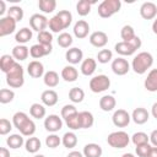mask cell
I'll list each match as a JSON object with an SVG mask.
<instances>
[{"label": "cell", "mask_w": 157, "mask_h": 157, "mask_svg": "<svg viewBox=\"0 0 157 157\" xmlns=\"http://www.w3.org/2000/svg\"><path fill=\"white\" fill-rule=\"evenodd\" d=\"M12 124L20 131V134L23 135V136L31 137L36 132L34 121L25 112H16L12 117Z\"/></svg>", "instance_id": "1"}, {"label": "cell", "mask_w": 157, "mask_h": 157, "mask_svg": "<svg viewBox=\"0 0 157 157\" xmlns=\"http://www.w3.org/2000/svg\"><path fill=\"white\" fill-rule=\"evenodd\" d=\"M72 22V13L69 10H60L56 15H54L48 23L49 29L53 33H59L63 29H66Z\"/></svg>", "instance_id": "2"}, {"label": "cell", "mask_w": 157, "mask_h": 157, "mask_svg": "<svg viewBox=\"0 0 157 157\" xmlns=\"http://www.w3.org/2000/svg\"><path fill=\"white\" fill-rule=\"evenodd\" d=\"M153 64V56L148 52H141L134 56L131 61V69L137 75H144Z\"/></svg>", "instance_id": "3"}, {"label": "cell", "mask_w": 157, "mask_h": 157, "mask_svg": "<svg viewBox=\"0 0 157 157\" xmlns=\"http://www.w3.org/2000/svg\"><path fill=\"white\" fill-rule=\"evenodd\" d=\"M5 75H6V83L11 88H20V87L23 86V83H25V71H23V67L18 63H16L15 66Z\"/></svg>", "instance_id": "4"}, {"label": "cell", "mask_w": 157, "mask_h": 157, "mask_svg": "<svg viewBox=\"0 0 157 157\" xmlns=\"http://www.w3.org/2000/svg\"><path fill=\"white\" fill-rule=\"evenodd\" d=\"M121 7V1L120 0H103L98 5V15L102 18H108L115 15L117 12L120 11Z\"/></svg>", "instance_id": "5"}, {"label": "cell", "mask_w": 157, "mask_h": 157, "mask_svg": "<svg viewBox=\"0 0 157 157\" xmlns=\"http://www.w3.org/2000/svg\"><path fill=\"white\" fill-rule=\"evenodd\" d=\"M107 142L110 147L113 148H124L129 145L130 142V136L128 135V132L119 130V131H113L108 135L107 137Z\"/></svg>", "instance_id": "6"}, {"label": "cell", "mask_w": 157, "mask_h": 157, "mask_svg": "<svg viewBox=\"0 0 157 157\" xmlns=\"http://www.w3.org/2000/svg\"><path fill=\"white\" fill-rule=\"evenodd\" d=\"M110 87V78L107 75H96L90 80V90L93 93H101Z\"/></svg>", "instance_id": "7"}, {"label": "cell", "mask_w": 157, "mask_h": 157, "mask_svg": "<svg viewBox=\"0 0 157 157\" xmlns=\"http://www.w3.org/2000/svg\"><path fill=\"white\" fill-rule=\"evenodd\" d=\"M48 23H49V20L42 13H33L29 17L31 29L32 31H37L38 33L45 31V28L48 27Z\"/></svg>", "instance_id": "8"}, {"label": "cell", "mask_w": 157, "mask_h": 157, "mask_svg": "<svg viewBox=\"0 0 157 157\" xmlns=\"http://www.w3.org/2000/svg\"><path fill=\"white\" fill-rule=\"evenodd\" d=\"M44 128L47 131L55 134L56 131L61 130V128H63V118H60L56 114H49L44 119Z\"/></svg>", "instance_id": "9"}, {"label": "cell", "mask_w": 157, "mask_h": 157, "mask_svg": "<svg viewBox=\"0 0 157 157\" xmlns=\"http://www.w3.org/2000/svg\"><path fill=\"white\" fill-rule=\"evenodd\" d=\"M130 120H131V115L125 109H117L113 113V117H112V121H113V124L117 128H125V126H128Z\"/></svg>", "instance_id": "10"}, {"label": "cell", "mask_w": 157, "mask_h": 157, "mask_svg": "<svg viewBox=\"0 0 157 157\" xmlns=\"http://www.w3.org/2000/svg\"><path fill=\"white\" fill-rule=\"evenodd\" d=\"M112 71L115 74V75H118V76H124V75H126L128 72H129V70H130V64H129V61L126 60V59H124L123 56H119V58H117V59H114L113 61H112Z\"/></svg>", "instance_id": "11"}, {"label": "cell", "mask_w": 157, "mask_h": 157, "mask_svg": "<svg viewBox=\"0 0 157 157\" xmlns=\"http://www.w3.org/2000/svg\"><path fill=\"white\" fill-rule=\"evenodd\" d=\"M16 25L17 22L10 16L1 17L0 18V37H5V36L13 33L16 29Z\"/></svg>", "instance_id": "12"}, {"label": "cell", "mask_w": 157, "mask_h": 157, "mask_svg": "<svg viewBox=\"0 0 157 157\" xmlns=\"http://www.w3.org/2000/svg\"><path fill=\"white\" fill-rule=\"evenodd\" d=\"M140 16L144 20H153L157 16V5L152 1H146L140 6Z\"/></svg>", "instance_id": "13"}, {"label": "cell", "mask_w": 157, "mask_h": 157, "mask_svg": "<svg viewBox=\"0 0 157 157\" xmlns=\"http://www.w3.org/2000/svg\"><path fill=\"white\" fill-rule=\"evenodd\" d=\"M53 50V45H43V44H33L29 48V55L33 59H40L45 55H49Z\"/></svg>", "instance_id": "14"}, {"label": "cell", "mask_w": 157, "mask_h": 157, "mask_svg": "<svg viewBox=\"0 0 157 157\" xmlns=\"http://www.w3.org/2000/svg\"><path fill=\"white\" fill-rule=\"evenodd\" d=\"M88 40H90V43L93 47H96V48H103L108 43V36L103 31H96V32H92L90 34Z\"/></svg>", "instance_id": "15"}, {"label": "cell", "mask_w": 157, "mask_h": 157, "mask_svg": "<svg viewBox=\"0 0 157 157\" xmlns=\"http://www.w3.org/2000/svg\"><path fill=\"white\" fill-rule=\"evenodd\" d=\"M65 59L66 61L70 64V65H76L78 63H82V59H83V52L80 49V48H76V47H72V48H69L65 53Z\"/></svg>", "instance_id": "16"}, {"label": "cell", "mask_w": 157, "mask_h": 157, "mask_svg": "<svg viewBox=\"0 0 157 157\" xmlns=\"http://www.w3.org/2000/svg\"><path fill=\"white\" fill-rule=\"evenodd\" d=\"M27 72L33 78H39L44 76V65L39 60H32L27 65Z\"/></svg>", "instance_id": "17"}, {"label": "cell", "mask_w": 157, "mask_h": 157, "mask_svg": "<svg viewBox=\"0 0 157 157\" xmlns=\"http://www.w3.org/2000/svg\"><path fill=\"white\" fill-rule=\"evenodd\" d=\"M131 119L134 120L135 124L137 125H142L145 123H147V120L150 119V113L147 112L146 108L144 107H137L132 110L131 113Z\"/></svg>", "instance_id": "18"}, {"label": "cell", "mask_w": 157, "mask_h": 157, "mask_svg": "<svg viewBox=\"0 0 157 157\" xmlns=\"http://www.w3.org/2000/svg\"><path fill=\"white\" fill-rule=\"evenodd\" d=\"M74 36L78 39H83L88 36L90 32V25L87 21L85 20H78L75 25H74Z\"/></svg>", "instance_id": "19"}, {"label": "cell", "mask_w": 157, "mask_h": 157, "mask_svg": "<svg viewBox=\"0 0 157 157\" xmlns=\"http://www.w3.org/2000/svg\"><path fill=\"white\" fill-rule=\"evenodd\" d=\"M114 49L121 56H130V55L135 54V52H136L135 47L130 42H123V40L121 42H118L114 45Z\"/></svg>", "instance_id": "20"}, {"label": "cell", "mask_w": 157, "mask_h": 157, "mask_svg": "<svg viewBox=\"0 0 157 157\" xmlns=\"http://www.w3.org/2000/svg\"><path fill=\"white\" fill-rule=\"evenodd\" d=\"M40 101H42V103H43L44 105H47V107H53V105H55V104L58 103L59 96H58V93H56L54 90H45V91H43L42 94H40Z\"/></svg>", "instance_id": "21"}, {"label": "cell", "mask_w": 157, "mask_h": 157, "mask_svg": "<svg viewBox=\"0 0 157 157\" xmlns=\"http://www.w3.org/2000/svg\"><path fill=\"white\" fill-rule=\"evenodd\" d=\"M144 86L148 92H157V69H151L144 81Z\"/></svg>", "instance_id": "22"}, {"label": "cell", "mask_w": 157, "mask_h": 157, "mask_svg": "<svg viewBox=\"0 0 157 157\" xmlns=\"http://www.w3.org/2000/svg\"><path fill=\"white\" fill-rule=\"evenodd\" d=\"M96 67H97V61H96V59H93V58H87V59L82 60L81 66H80V70H81V74H82V75H85V76H91V75L94 74Z\"/></svg>", "instance_id": "23"}, {"label": "cell", "mask_w": 157, "mask_h": 157, "mask_svg": "<svg viewBox=\"0 0 157 157\" xmlns=\"http://www.w3.org/2000/svg\"><path fill=\"white\" fill-rule=\"evenodd\" d=\"M32 36H33V32H32V29L31 28H28V27H22V28H20L17 32H16V34H15V40L17 42V44H26V43H28L31 39H32Z\"/></svg>", "instance_id": "24"}, {"label": "cell", "mask_w": 157, "mask_h": 157, "mask_svg": "<svg viewBox=\"0 0 157 157\" xmlns=\"http://www.w3.org/2000/svg\"><path fill=\"white\" fill-rule=\"evenodd\" d=\"M78 77V71L74 65H66L61 70V78L66 82H75Z\"/></svg>", "instance_id": "25"}, {"label": "cell", "mask_w": 157, "mask_h": 157, "mask_svg": "<svg viewBox=\"0 0 157 157\" xmlns=\"http://www.w3.org/2000/svg\"><path fill=\"white\" fill-rule=\"evenodd\" d=\"M98 104L103 112H112L117 105V101L112 94H104L103 97L99 98Z\"/></svg>", "instance_id": "26"}, {"label": "cell", "mask_w": 157, "mask_h": 157, "mask_svg": "<svg viewBox=\"0 0 157 157\" xmlns=\"http://www.w3.org/2000/svg\"><path fill=\"white\" fill-rule=\"evenodd\" d=\"M16 61H23L28 58L29 55V48H27L23 44H17L12 48V54H11Z\"/></svg>", "instance_id": "27"}, {"label": "cell", "mask_w": 157, "mask_h": 157, "mask_svg": "<svg viewBox=\"0 0 157 157\" xmlns=\"http://www.w3.org/2000/svg\"><path fill=\"white\" fill-rule=\"evenodd\" d=\"M82 153L85 157H101L103 153V150L98 144L91 142V144L85 145Z\"/></svg>", "instance_id": "28"}, {"label": "cell", "mask_w": 157, "mask_h": 157, "mask_svg": "<svg viewBox=\"0 0 157 157\" xmlns=\"http://www.w3.org/2000/svg\"><path fill=\"white\" fill-rule=\"evenodd\" d=\"M17 61L15 60V58L10 54H4L1 55L0 58V70L4 72V74H7L16 64Z\"/></svg>", "instance_id": "29"}, {"label": "cell", "mask_w": 157, "mask_h": 157, "mask_svg": "<svg viewBox=\"0 0 157 157\" xmlns=\"http://www.w3.org/2000/svg\"><path fill=\"white\" fill-rule=\"evenodd\" d=\"M43 82L49 88L56 87L59 85V74L56 71H53V70L47 71L44 74V76H43Z\"/></svg>", "instance_id": "30"}, {"label": "cell", "mask_w": 157, "mask_h": 157, "mask_svg": "<svg viewBox=\"0 0 157 157\" xmlns=\"http://www.w3.org/2000/svg\"><path fill=\"white\" fill-rule=\"evenodd\" d=\"M80 124H81V129H90V128H92L93 124H94L93 114L91 112H87V110L80 112Z\"/></svg>", "instance_id": "31"}, {"label": "cell", "mask_w": 157, "mask_h": 157, "mask_svg": "<svg viewBox=\"0 0 157 157\" xmlns=\"http://www.w3.org/2000/svg\"><path fill=\"white\" fill-rule=\"evenodd\" d=\"M25 142H26V141L23 140V135H21V134H12V135H10V136L6 139L7 146H9L10 148H13V150L22 147V146L25 145Z\"/></svg>", "instance_id": "32"}, {"label": "cell", "mask_w": 157, "mask_h": 157, "mask_svg": "<svg viewBox=\"0 0 157 157\" xmlns=\"http://www.w3.org/2000/svg\"><path fill=\"white\" fill-rule=\"evenodd\" d=\"M40 146H42V142H40V140H39L38 137H36V136L28 137V139L26 140V142H25L26 151L29 152V153H37V152L39 151Z\"/></svg>", "instance_id": "33"}, {"label": "cell", "mask_w": 157, "mask_h": 157, "mask_svg": "<svg viewBox=\"0 0 157 157\" xmlns=\"http://www.w3.org/2000/svg\"><path fill=\"white\" fill-rule=\"evenodd\" d=\"M61 144L66 148H74L77 145V136L74 131H67L61 137Z\"/></svg>", "instance_id": "34"}, {"label": "cell", "mask_w": 157, "mask_h": 157, "mask_svg": "<svg viewBox=\"0 0 157 157\" xmlns=\"http://www.w3.org/2000/svg\"><path fill=\"white\" fill-rule=\"evenodd\" d=\"M45 107L44 104H40V103H33L31 107H29V114L32 118L34 119H43L45 117Z\"/></svg>", "instance_id": "35"}, {"label": "cell", "mask_w": 157, "mask_h": 157, "mask_svg": "<svg viewBox=\"0 0 157 157\" xmlns=\"http://www.w3.org/2000/svg\"><path fill=\"white\" fill-rule=\"evenodd\" d=\"M94 4V1H88V0H80L76 4V11L80 16H87L91 12V6Z\"/></svg>", "instance_id": "36"}, {"label": "cell", "mask_w": 157, "mask_h": 157, "mask_svg": "<svg viewBox=\"0 0 157 157\" xmlns=\"http://www.w3.org/2000/svg\"><path fill=\"white\" fill-rule=\"evenodd\" d=\"M38 7L43 13H52L56 7V1L55 0H39Z\"/></svg>", "instance_id": "37"}, {"label": "cell", "mask_w": 157, "mask_h": 157, "mask_svg": "<svg viewBox=\"0 0 157 157\" xmlns=\"http://www.w3.org/2000/svg\"><path fill=\"white\" fill-rule=\"evenodd\" d=\"M69 98L72 103H81L85 98V92L80 87H72L69 91Z\"/></svg>", "instance_id": "38"}, {"label": "cell", "mask_w": 157, "mask_h": 157, "mask_svg": "<svg viewBox=\"0 0 157 157\" xmlns=\"http://www.w3.org/2000/svg\"><path fill=\"white\" fill-rule=\"evenodd\" d=\"M58 45L61 47V48H70L74 39H72V36L67 32H61L59 36H58Z\"/></svg>", "instance_id": "39"}, {"label": "cell", "mask_w": 157, "mask_h": 157, "mask_svg": "<svg viewBox=\"0 0 157 157\" xmlns=\"http://www.w3.org/2000/svg\"><path fill=\"white\" fill-rule=\"evenodd\" d=\"M131 141L135 146H140V145H145L148 144L150 141V135H147L144 131H137L131 136Z\"/></svg>", "instance_id": "40"}, {"label": "cell", "mask_w": 157, "mask_h": 157, "mask_svg": "<svg viewBox=\"0 0 157 157\" xmlns=\"http://www.w3.org/2000/svg\"><path fill=\"white\" fill-rule=\"evenodd\" d=\"M7 16H10L11 18H13L16 22H20V21H22V18L25 16L23 9L21 6H16V5L10 6V9L7 10Z\"/></svg>", "instance_id": "41"}, {"label": "cell", "mask_w": 157, "mask_h": 157, "mask_svg": "<svg viewBox=\"0 0 157 157\" xmlns=\"http://www.w3.org/2000/svg\"><path fill=\"white\" fill-rule=\"evenodd\" d=\"M120 37H121L123 42H130L131 39H134L136 37V34H135V29L132 28V26H130V25L123 26V28L120 31Z\"/></svg>", "instance_id": "42"}, {"label": "cell", "mask_w": 157, "mask_h": 157, "mask_svg": "<svg viewBox=\"0 0 157 157\" xmlns=\"http://www.w3.org/2000/svg\"><path fill=\"white\" fill-rule=\"evenodd\" d=\"M65 124H66L67 128L71 129L72 131L81 129V124H80V112H77V113H75L74 115L69 117V118L65 120Z\"/></svg>", "instance_id": "43"}, {"label": "cell", "mask_w": 157, "mask_h": 157, "mask_svg": "<svg viewBox=\"0 0 157 157\" xmlns=\"http://www.w3.org/2000/svg\"><path fill=\"white\" fill-rule=\"evenodd\" d=\"M15 98V92L9 88H1L0 90V103L1 104H7L12 102Z\"/></svg>", "instance_id": "44"}, {"label": "cell", "mask_w": 157, "mask_h": 157, "mask_svg": "<svg viewBox=\"0 0 157 157\" xmlns=\"http://www.w3.org/2000/svg\"><path fill=\"white\" fill-rule=\"evenodd\" d=\"M38 43L39 44H43V45H52V42H53V34L52 32L49 31H43V32H39L38 33Z\"/></svg>", "instance_id": "45"}, {"label": "cell", "mask_w": 157, "mask_h": 157, "mask_svg": "<svg viewBox=\"0 0 157 157\" xmlns=\"http://www.w3.org/2000/svg\"><path fill=\"white\" fill-rule=\"evenodd\" d=\"M113 59V53L109 49H101L97 54V60L101 64H107Z\"/></svg>", "instance_id": "46"}, {"label": "cell", "mask_w": 157, "mask_h": 157, "mask_svg": "<svg viewBox=\"0 0 157 157\" xmlns=\"http://www.w3.org/2000/svg\"><path fill=\"white\" fill-rule=\"evenodd\" d=\"M60 144H61V139L56 134H49L45 137V145L49 148H56V147H59Z\"/></svg>", "instance_id": "47"}, {"label": "cell", "mask_w": 157, "mask_h": 157, "mask_svg": "<svg viewBox=\"0 0 157 157\" xmlns=\"http://www.w3.org/2000/svg\"><path fill=\"white\" fill-rule=\"evenodd\" d=\"M75 113H77V109H76V107H75L74 104H65V105L61 108V112H60L61 118H63L64 120H66L69 117L74 115Z\"/></svg>", "instance_id": "48"}, {"label": "cell", "mask_w": 157, "mask_h": 157, "mask_svg": "<svg viewBox=\"0 0 157 157\" xmlns=\"http://www.w3.org/2000/svg\"><path fill=\"white\" fill-rule=\"evenodd\" d=\"M152 146L150 144H145V145H140V146H136L135 148V152L139 157H148V153L151 151Z\"/></svg>", "instance_id": "49"}, {"label": "cell", "mask_w": 157, "mask_h": 157, "mask_svg": "<svg viewBox=\"0 0 157 157\" xmlns=\"http://www.w3.org/2000/svg\"><path fill=\"white\" fill-rule=\"evenodd\" d=\"M12 125L13 124H11L10 120L5 118L0 119V135H7L12 130Z\"/></svg>", "instance_id": "50"}, {"label": "cell", "mask_w": 157, "mask_h": 157, "mask_svg": "<svg viewBox=\"0 0 157 157\" xmlns=\"http://www.w3.org/2000/svg\"><path fill=\"white\" fill-rule=\"evenodd\" d=\"M150 142L152 144V146L157 147V129L150 134Z\"/></svg>", "instance_id": "51"}, {"label": "cell", "mask_w": 157, "mask_h": 157, "mask_svg": "<svg viewBox=\"0 0 157 157\" xmlns=\"http://www.w3.org/2000/svg\"><path fill=\"white\" fill-rule=\"evenodd\" d=\"M0 157H10V151L6 147H0Z\"/></svg>", "instance_id": "52"}, {"label": "cell", "mask_w": 157, "mask_h": 157, "mask_svg": "<svg viewBox=\"0 0 157 157\" xmlns=\"http://www.w3.org/2000/svg\"><path fill=\"white\" fill-rule=\"evenodd\" d=\"M66 157H85V156L80 151H71V152H69V155Z\"/></svg>", "instance_id": "53"}, {"label": "cell", "mask_w": 157, "mask_h": 157, "mask_svg": "<svg viewBox=\"0 0 157 157\" xmlns=\"http://www.w3.org/2000/svg\"><path fill=\"white\" fill-rule=\"evenodd\" d=\"M151 114H152V117L155 119H157V102H155L152 104V107H151Z\"/></svg>", "instance_id": "54"}, {"label": "cell", "mask_w": 157, "mask_h": 157, "mask_svg": "<svg viewBox=\"0 0 157 157\" xmlns=\"http://www.w3.org/2000/svg\"><path fill=\"white\" fill-rule=\"evenodd\" d=\"M148 157H157V147L152 146V148H151V151L148 153Z\"/></svg>", "instance_id": "55"}, {"label": "cell", "mask_w": 157, "mask_h": 157, "mask_svg": "<svg viewBox=\"0 0 157 157\" xmlns=\"http://www.w3.org/2000/svg\"><path fill=\"white\" fill-rule=\"evenodd\" d=\"M0 6H1V10H0V15H4V12L6 11V4H5V1L0 0Z\"/></svg>", "instance_id": "56"}, {"label": "cell", "mask_w": 157, "mask_h": 157, "mask_svg": "<svg viewBox=\"0 0 157 157\" xmlns=\"http://www.w3.org/2000/svg\"><path fill=\"white\" fill-rule=\"evenodd\" d=\"M152 32L155 34H157V17L153 20V23H152Z\"/></svg>", "instance_id": "57"}, {"label": "cell", "mask_w": 157, "mask_h": 157, "mask_svg": "<svg viewBox=\"0 0 157 157\" xmlns=\"http://www.w3.org/2000/svg\"><path fill=\"white\" fill-rule=\"evenodd\" d=\"M121 157H135V156H134L132 153H129V152H128V153H124V155H121Z\"/></svg>", "instance_id": "58"}, {"label": "cell", "mask_w": 157, "mask_h": 157, "mask_svg": "<svg viewBox=\"0 0 157 157\" xmlns=\"http://www.w3.org/2000/svg\"><path fill=\"white\" fill-rule=\"evenodd\" d=\"M33 157H45V156L44 155H34Z\"/></svg>", "instance_id": "59"}]
</instances>
